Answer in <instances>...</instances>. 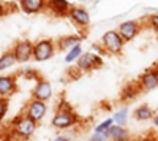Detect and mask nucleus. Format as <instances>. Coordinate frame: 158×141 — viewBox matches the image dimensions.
I'll list each match as a JSON object with an SVG mask.
<instances>
[{
    "mask_svg": "<svg viewBox=\"0 0 158 141\" xmlns=\"http://www.w3.org/2000/svg\"><path fill=\"white\" fill-rule=\"evenodd\" d=\"M36 127H38V124L35 121H32L30 118H27L24 113L18 114L15 119H11V124H10L11 133L15 135L18 139L32 138L33 133L36 132Z\"/></svg>",
    "mask_w": 158,
    "mask_h": 141,
    "instance_id": "nucleus-1",
    "label": "nucleus"
},
{
    "mask_svg": "<svg viewBox=\"0 0 158 141\" xmlns=\"http://www.w3.org/2000/svg\"><path fill=\"white\" fill-rule=\"evenodd\" d=\"M101 49L103 53H106L109 56H120L123 53V46L125 41L122 40V36L118 35L117 30H108L104 32V35L101 36Z\"/></svg>",
    "mask_w": 158,
    "mask_h": 141,
    "instance_id": "nucleus-2",
    "label": "nucleus"
},
{
    "mask_svg": "<svg viewBox=\"0 0 158 141\" xmlns=\"http://www.w3.org/2000/svg\"><path fill=\"white\" fill-rule=\"evenodd\" d=\"M57 51L56 41L51 38H41L33 43V60L36 62H46L51 57H54Z\"/></svg>",
    "mask_w": 158,
    "mask_h": 141,
    "instance_id": "nucleus-3",
    "label": "nucleus"
},
{
    "mask_svg": "<svg viewBox=\"0 0 158 141\" xmlns=\"http://www.w3.org/2000/svg\"><path fill=\"white\" fill-rule=\"evenodd\" d=\"M11 51L18 63H27L29 60H33V41H30L29 38L18 40L15 46L11 48Z\"/></svg>",
    "mask_w": 158,
    "mask_h": 141,
    "instance_id": "nucleus-4",
    "label": "nucleus"
},
{
    "mask_svg": "<svg viewBox=\"0 0 158 141\" xmlns=\"http://www.w3.org/2000/svg\"><path fill=\"white\" fill-rule=\"evenodd\" d=\"M81 73H89L94 71L100 67H103V57L97 53H82V56L76 60L74 65Z\"/></svg>",
    "mask_w": 158,
    "mask_h": 141,
    "instance_id": "nucleus-5",
    "label": "nucleus"
},
{
    "mask_svg": "<svg viewBox=\"0 0 158 141\" xmlns=\"http://www.w3.org/2000/svg\"><path fill=\"white\" fill-rule=\"evenodd\" d=\"M27 118H30L32 121H35L36 124L41 122L44 118H46V113H48V105L46 101H41V100H36V98H30L27 101V105L24 106V111H22Z\"/></svg>",
    "mask_w": 158,
    "mask_h": 141,
    "instance_id": "nucleus-6",
    "label": "nucleus"
},
{
    "mask_svg": "<svg viewBox=\"0 0 158 141\" xmlns=\"http://www.w3.org/2000/svg\"><path fill=\"white\" fill-rule=\"evenodd\" d=\"M77 122L79 118L76 113H59V111H56L54 118L51 121L52 127L57 130H70L74 125H77Z\"/></svg>",
    "mask_w": 158,
    "mask_h": 141,
    "instance_id": "nucleus-7",
    "label": "nucleus"
},
{
    "mask_svg": "<svg viewBox=\"0 0 158 141\" xmlns=\"http://www.w3.org/2000/svg\"><path fill=\"white\" fill-rule=\"evenodd\" d=\"M68 18L76 27L82 29V30H85L90 25V13L84 6H76V5L71 6L68 11Z\"/></svg>",
    "mask_w": 158,
    "mask_h": 141,
    "instance_id": "nucleus-8",
    "label": "nucleus"
},
{
    "mask_svg": "<svg viewBox=\"0 0 158 141\" xmlns=\"http://www.w3.org/2000/svg\"><path fill=\"white\" fill-rule=\"evenodd\" d=\"M117 32L118 35L122 36V40L127 43V41H131V40H135V38L139 35L141 32V24L135 19H130V21H123L118 24V27H117Z\"/></svg>",
    "mask_w": 158,
    "mask_h": 141,
    "instance_id": "nucleus-9",
    "label": "nucleus"
},
{
    "mask_svg": "<svg viewBox=\"0 0 158 141\" xmlns=\"http://www.w3.org/2000/svg\"><path fill=\"white\" fill-rule=\"evenodd\" d=\"M52 84L44 79V78H38L35 81V86L32 89V98H36V100H41V101H48L52 98Z\"/></svg>",
    "mask_w": 158,
    "mask_h": 141,
    "instance_id": "nucleus-10",
    "label": "nucleus"
},
{
    "mask_svg": "<svg viewBox=\"0 0 158 141\" xmlns=\"http://www.w3.org/2000/svg\"><path fill=\"white\" fill-rule=\"evenodd\" d=\"M138 86L141 87V91H144V92H149V91L156 89L158 87V68L156 67L147 68L139 76Z\"/></svg>",
    "mask_w": 158,
    "mask_h": 141,
    "instance_id": "nucleus-11",
    "label": "nucleus"
},
{
    "mask_svg": "<svg viewBox=\"0 0 158 141\" xmlns=\"http://www.w3.org/2000/svg\"><path fill=\"white\" fill-rule=\"evenodd\" d=\"M18 91V76L16 75H0V97L8 98Z\"/></svg>",
    "mask_w": 158,
    "mask_h": 141,
    "instance_id": "nucleus-12",
    "label": "nucleus"
},
{
    "mask_svg": "<svg viewBox=\"0 0 158 141\" xmlns=\"http://www.w3.org/2000/svg\"><path fill=\"white\" fill-rule=\"evenodd\" d=\"M70 8H71V3L68 0H48L46 2V10H49L51 15L56 18L68 16Z\"/></svg>",
    "mask_w": 158,
    "mask_h": 141,
    "instance_id": "nucleus-13",
    "label": "nucleus"
},
{
    "mask_svg": "<svg viewBox=\"0 0 158 141\" xmlns=\"http://www.w3.org/2000/svg\"><path fill=\"white\" fill-rule=\"evenodd\" d=\"M48 0H19V6L25 15H38L46 10Z\"/></svg>",
    "mask_w": 158,
    "mask_h": 141,
    "instance_id": "nucleus-14",
    "label": "nucleus"
},
{
    "mask_svg": "<svg viewBox=\"0 0 158 141\" xmlns=\"http://www.w3.org/2000/svg\"><path fill=\"white\" fill-rule=\"evenodd\" d=\"M82 40H84L82 35H76V33H73V35H63V36H60V38L56 40V46H57L59 51H68V49H71L76 45H81Z\"/></svg>",
    "mask_w": 158,
    "mask_h": 141,
    "instance_id": "nucleus-15",
    "label": "nucleus"
},
{
    "mask_svg": "<svg viewBox=\"0 0 158 141\" xmlns=\"http://www.w3.org/2000/svg\"><path fill=\"white\" fill-rule=\"evenodd\" d=\"M141 92L142 91H141V87L138 84L128 83V84H125V87L122 89V92H120V101L125 103V105H128V103H131V101H135Z\"/></svg>",
    "mask_w": 158,
    "mask_h": 141,
    "instance_id": "nucleus-16",
    "label": "nucleus"
},
{
    "mask_svg": "<svg viewBox=\"0 0 158 141\" xmlns=\"http://www.w3.org/2000/svg\"><path fill=\"white\" fill-rule=\"evenodd\" d=\"M133 116L136 121H141V122H146V121H152V118L155 116V111L149 106V105H139L135 111H133Z\"/></svg>",
    "mask_w": 158,
    "mask_h": 141,
    "instance_id": "nucleus-17",
    "label": "nucleus"
},
{
    "mask_svg": "<svg viewBox=\"0 0 158 141\" xmlns=\"http://www.w3.org/2000/svg\"><path fill=\"white\" fill-rule=\"evenodd\" d=\"M106 135H108V139H111V141L130 138V133H128V130L125 129V127H122V125H115V124H112V125L109 127V130L106 132Z\"/></svg>",
    "mask_w": 158,
    "mask_h": 141,
    "instance_id": "nucleus-18",
    "label": "nucleus"
},
{
    "mask_svg": "<svg viewBox=\"0 0 158 141\" xmlns=\"http://www.w3.org/2000/svg\"><path fill=\"white\" fill-rule=\"evenodd\" d=\"M15 63H18V62H16V57L13 54V51L11 49L5 51V53L0 56V71H5V70L11 68Z\"/></svg>",
    "mask_w": 158,
    "mask_h": 141,
    "instance_id": "nucleus-19",
    "label": "nucleus"
},
{
    "mask_svg": "<svg viewBox=\"0 0 158 141\" xmlns=\"http://www.w3.org/2000/svg\"><path fill=\"white\" fill-rule=\"evenodd\" d=\"M128 118H130V111H128L127 106H123V108H120V109H117L111 119H112V122H114L115 125H122V127H125L127 122H128Z\"/></svg>",
    "mask_w": 158,
    "mask_h": 141,
    "instance_id": "nucleus-20",
    "label": "nucleus"
},
{
    "mask_svg": "<svg viewBox=\"0 0 158 141\" xmlns=\"http://www.w3.org/2000/svg\"><path fill=\"white\" fill-rule=\"evenodd\" d=\"M82 53H84V51H82V45L73 46L71 49H68L67 53H65V62L70 63V65H71V63H76V60L82 56Z\"/></svg>",
    "mask_w": 158,
    "mask_h": 141,
    "instance_id": "nucleus-21",
    "label": "nucleus"
},
{
    "mask_svg": "<svg viewBox=\"0 0 158 141\" xmlns=\"http://www.w3.org/2000/svg\"><path fill=\"white\" fill-rule=\"evenodd\" d=\"M112 124H114V122H112V119H111V118H108V119L101 121L100 124H97V125H95V129H94V132H97V133H106Z\"/></svg>",
    "mask_w": 158,
    "mask_h": 141,
    "instance_id": "nucleus-22",
    "label": "nucleus"
},
{
    "mask_svg": "<svg viewBox=\"0 0 158 141\" xmlns=\"http://www.w3.org/2000/svg\"><path fill=\"white\" fill-rule=\"evenodd\" d=\"M8 109H10V100L0 97V124L5 121L6 114H8Z\"/></svg>",
    "mask_w": 158,
    "mask_h": 141,
    "instance_id": "nucleus-23",
    "label": "nucleus"
},
{
    "mask_svg": "<svg viewBox=\"0 0 158 141\" xmlns=\"http://www.w3.org/2000/svg\"><path fill=\"white\" fill-rule=\"evenodd\" d=\"M57 111H59V113H74L73 106H71L65 98H62L59 103H57Z\"/></svg>",
    "mask_w": 158,
    "mask_h": 141,
    "instance_id": "nucleus-24",
    "label": "nucleus"
},
{
    "mask_svg": "<svg viewBox=\"0 0 158 141\" xmlns=\"http://www.w3.org/2000/svg\"><path fill=\"white\" fill-rule=\"evenodd\" d=\"M67 76H68V81H74V79H79L82 76V73L79 71L76 67H71L68 71H67Z\"/></svg>",
    "mask_w": 158,
    "mask_h": 141,
    "instance_id": "nucleus-25",
    "label": "nucleus"
},
{
    "mask_svg": "<svg viewBox=\"0 0 158 141\" xmlns=\"http://www.w3.org/2000/svg\"><path fill=\"white\" fill-rule=\"evenodd\" d=\"M147 21H149V25H150V27H152L153 30L158 32V15H156V13L150 15V16L147 18Z\"/></svg>",
    "mask_w": 158,
    "mask_h": 141,
    "instance_id": "nucleus-26",
    "label": "nucleus"
},
{
    "mask_svg": "<svg viewBox=\"0 0 158 141\" xmlns=\"http://www.w3.org/2000/svg\"><path fill=\"white\" fill-rule=\"evenodd\" d=\"M89 139H92V141H108V135L106 133H97V132H94L90 135Z\"/></svg>",
    "mask_w": 158,
    "mask_h": 141,
    "instance_id": "nucleus-27",
    "label": "nucleus"
},
{
    "mask_svg": "<svg viewBox=\"0 0 158 141\" xmlns=\"http://www.w3.org/2000/svg\"><path fill=\"white\" fill-rule=\"evenodd\" d=\"M51 141H71L68 136H65V135H59V136H56L54 139H51Z\"/></svg>",
    "mask_w": 158,
    "mask_h": 141,
    "instance_id": "nucleus-28",
    "label": "nucleus"
},
{
    "mask_svg": "<svg viewBox=\"0 0 158 141\" xmlns=\"http://www.w3.org/2000/svg\"><path fill=\"white\" fill-rule=\"evenodd\" d=\"M8 13V10H6V6L3 5V3H0V18H3L5 15Z\"/></svg>",
    "mask_w": 158,
    "mask_h": 141,
    "instance_id": "nucleus-29",
    "label": "nucleus"
},
{
    "mask_svg": "<svg viewBox=\"0 0 158 141\" xmlns=\"http://www.w3.org/2000/svg\"><path fill=\"white\" fill-rule=\"evenodd\" d=\"M2 141H19V139H18L16 136H13V135H8V136H5Z\"/></svg>",
    "mask_w": 158,
    "mask_h": 141,
    "instance_id": "nucleus-30",
    "label": "nucleus"
},
{
    "mask_svg": "<svg viewBox=\"0 0 158 141\" xmlns=\"http://www.w3.org/2000/svg\"><path fill=\"white\" fill-rule=\"evenodd\" d=\"M152 124H153L155 129H158V114H155V116L152 118Z\"/></svg>",
    "mask_w": 158,
    "mask_h": 141,
    "instance_id": "nucleus-31",
    "label": "nucleus"
},
{
    "mask_svg": "<svg viewBox=\"0 0 158 141\" xmlns=\"http://www.w3.org/2000/svg\"><path fill=\"white\" fill-rule=\"evenodd\" d=\"M141 141H156V139H153V138H144V139H141Z\"/></svg>",
    "mask_w": 158,
    "mask_h": 141,
    "instance_id": "nucleus-32",
    "label": "nucleus"
},
{
    "mask_svg": "<svg viewBox=\"0 0 158 141\" xmlns=\"http://www.w3.org/2000/svg\"><path fill=\"white\" fill-rule=\"evenodd\" d=\"M117 141H131L130 138H125V139H117Z\"/></svg>",
    "mask_w": 158,
    "mask_h": 141,
    "instance_id": "nucleus-33",
    "label": "nucleus"
},
{
    "mask_svg": "<svg viewBox=\"0 0 158 141\" xmlns=\"http://www.w3.org/2000/svg\"><path fill=\"white\" fill-rule=\"evenodd\" d=\"M19 141H32V138H27V139H19Z\"/></svg>",
    "mask_w": 158,
    "mask_h": 141,
    "instance_id": "nucleus-34",
    "label": "nucleus"
},
{
    "mask_svg": "<svg viewBox=\"0 0 158 141\" xmlns=\"http://www.w3.org/2000/svg\"><path fill=\"white\" fill-rule=\"evenodd\" d=\"M155 67H156V68H158V63H155Z\"/></svg>",
    "mask_w": 158,
    "mask_h": 141,
    "instance_id": "nucleus-35",
    "label": "nucleus"
},
{
    "mask_svg": "<svg viewBox=\"0 0 158 141\" xmlns=\"http://www.w3.org/2000/svg\"><path fill=\"white\" fill-rule=\"evenodd\" d=\"M82 2H89V0H82Z\"/></svg>",
    "mask_w": 158,
    "mask_h": 141,
    "instance_id": "nucleus-36",
    "label": "nucleus"
},
{
    "mask_svg": "<svg viewBox=\"0 0 158 141\" xmlns=\"http://www.w3.org/2000/svg\"><path fill=\"white\" fill-rule=\"evenodd\" d=\"M87 141H92V139H87Z\"/></svg>",
    "mask_w": 158,
    "mask_h": 141,
    "instance_id": "nucleus-37",
    "label": "nucleus"
}]
</instances>
